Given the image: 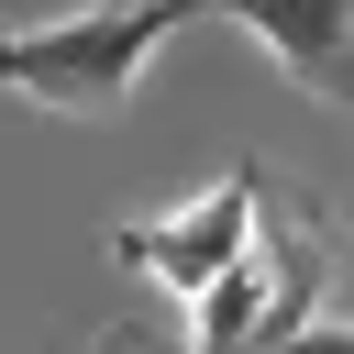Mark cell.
Returning <instances> with one entry per match:
<instances>
[{
	"instance_id": "52a82bcc",
	"label": "cell",
	"mask_w": 354,
	"mask_h": 354,
	"mask_svg": "<svg viewBox=\"0 0 354 354\" xmlns=\"http://www.w3.org/2000/svg\"><path fill=\"white\" fill-rule=\"evenodd\" d=\"M343 254H354V221H343Z\"/></svg>"
},
{
	"instance_id": "8992f818",
	"label": "cell",
	"mask_w": 354,
	"mask_h": 354,
	"mask_svg": "<svg viewBox=\"0 0 354 354\" xmlns=\"http://www.w3.org/2000/svg\"><path fill=\"white\" fill-rule=\"evenodd\" d=\"M288 354H354V321H310V332H299Z\"/></svg>"
},
{
	"instance_id": "6da1fadb",
	"label": "cell",
	"mask_w": 354,
	"mask_h": 354,
	"mask_svg": "<svg viewBox=\"0 0 354 354\" xmlns=\"http://www.w3.org/2000/svg\"><path fill=\"white\" fill-rule=\"evenodd\" d=\"M210 0H88V11H55V22H22L0 44V77L22 111H55V122H122L144 66L199 22Z\"/></svg>"
},
{
	"instance_id": "3957f363",
	"label": "cell",
	"mask_w": 354,
	"mask_h": 354,
	"mask_svg": "<svg viewBox=\"0 0 354 354\" xmlns=\"http://www.w3.org/2000/svg\"><path fill=\"white\" fill-rule=\"evenodd\" d=\"M254 232H266V166H254V155H232V166H221V188L177 199L166 221H122V232H111V254H122L133 277H155L166 299H210V288L254 254Z\"/></svg>"
},
{
	"instance_id": "277c9868",
	"label": "cell",
	"mask_w": 354,
	"mask_h": 354,
	"mask_svg": "<svg viewBox=\"0 0 354 354\" xmlns=\"http://www.w3.org/2000/svg\"><path fill=\"white\" fill-rule=\"evenodd\" d=\"M221 22H243L266 44V66L332 111H354V0H210Z\"/></svg>"
},
{
	"instance_id": "5b68a950",
	"label": "cell",
	"mask_w": 354,
	"mask_h": 354,
	"mask_svg": "<svg viewBox=\"0 0 354 354\" xmlns=\"http://www.w3.org/2000/svg\"><path fill=\"white\" fill-rule=\"evenodd\" d=\"M100 354H199V343L155 332V321H111V332H100Z\"/></svg>"
},
{
	"instance_id": "ba28073f",
	"label": "cell",
	"mask_w": 354,
	"mask_h": 354,
	"mask_svg": "<svg viewBox=\"0 0 354 354\" xmlns=\"http://www.w3.org/2000/svg\"><path fill=\"white\" fill-rule=\"evenodd\" d=\"M88 354H100V343H88Z\"/></svg>"
},
{
	"instance_id": "7a4b0ae2",
	"label": "cell",
	"mask_w": 354,
	"mask_h": 354,
	"mask_svg": "<svg viewBox=\"0 0 354 354\" xmlns=\"http://www.w3.org/2000/svg\"><path fill=\"white\" fill-rule=\"evenodd\" d=\"M310 299H321V243H310V221H299V210H277V199H266L254 254H243L210 299H188V310H199V321H188V343H199V354H288V343L310 332Z\"/></svg>"
}]
</instances>
